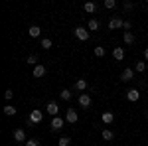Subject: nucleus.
<instances>
[{
    "mask_svg": "<svg viewBox=\"0 0 148 146\" xmlns=\"http://www.w3.org/2000/svg\"><path fill=\"white\" fill-rule=\"evenodd\" d=\"M42 119H44V111H40V109H34V111L30 112V123H32V124L42 123Z\"/></svg>",
    "mask_w": 148,
    "mask_h": 146,
    "instance_id": "1",
    "label": "nucleus"
},
{
    "mask_svg": "<svg viewBox=\"0 0 148 146\" xmlns=\"http://www.w3.org/2000/svg\"><path fill=\"white\" fill-rule=\"evenodd\" d=\"M89 30L87 28H75V38L81 40V42H85V40H89Z\"/></svg>",
    "mask_w": 148,
    "mask_h": 146,
    "instance_id": "2",
    "label": "nucleus"
},
{
    "mask_svg": "<svg viewBox=\"0 0 148 146\" xmlns=\"http://www.w3.org/2000/svg\"><path fill=\"white\" fill-rule=\"evenodd\" d=\"M77 119H79V114L75 112V109H67V112H65V121L71 124H75L77 123Z\"/></svg>",
    "mask_w": 148,
    "mask_h": 146,
    "instance_id": "3",
    "label": "nucleus"
},
{
    "mask_svg": "<svg viewBox=\"0 0 148 146\" xmlns=\"http://www.w3.org/2000/svg\"><path fill=\"white\" fill-rule=\"evenodd\" d=\"M63 124H65V121H63L61 117H53V119H51V128H53V130H61Z\"/></svg>",
    "mask_w": 148,
    "mask_h": 146,
    "instance_id": "4",
    "label": "nucleus"
},
{
    "mask_svg": "<svg viewBox=\"0 0 148 146\" xmlns=\"http://www.w3.org/2000/svg\"><path fill=\"white\" fill-rule=\"evenodd\" d=\"M46 111L49 112L51 117H57V114H59V105H57V103H47Z\"/></svg>",
    "mask_w": 148,
    "mask_h": 146,
    "instance_id": "5",
    "label": "nucleus"
},
{
    "mask_svg": "<svg viewBox=\"0 0 148 146\" xmlns=\"http://www.w3.org/2000/svg\"><path fill=\"white\" fill-rule=\"evenodd\" d=\"M126 99L130 103H136L138 99H140V93H138V89H130L128 93H126Z\"/></svg>",
    "mask_w": 148,
    "mask_h": 146,
    "instance_id": "6",
    "label": "nucleus"
},
{
    "mask_svg": "<svg viewBox=\"0 0 148 146\" xmlns=\"http://www.w3.org/2000/svg\"><path fill=\"white\" fill-rule=\"evenodd\" d=\"M79 105L83 109L91 107V95H79Z\"/></svg>",
    "mask_w": 148,
    "mask_h": 146,
    "instance_id": "7",
    "label": "nucleus"
},
{
    "mask_svg": "<svg viewBox=\"0 0 148 146\" xmlns=\"http://www.w3.org/2000/svg\"><path fill=\"white\" fill-rule=\"evenodd\" d=\"M116 28H123V20L121 18H111L109 20V30H116Z\"/></svg>",
    "mask_w": 148,
    "mask_h": 146,
    "instance_id": "8",
    "label": "nucleus"
},
{
    "mask_svg": "<svg viewBox=\"0 0 148 146\" xmlns=\"http://www.w3.org/2000/svg\"><path fill=\"white\" fill-rule=\"evenodd\" d=\"M132 77H134V71H132V69H128V67L123 69V73H121V79H123L125 83H126V81H130Z\"/></svg>",
    "mask_w": 148,
    "mask_h": 146,
    "instance_id": "9",
    "label": "nucleus"
},
{
    "mask_svg": "<svg viewBox=\"0 0 148 146\" xmlns=\"http://www.w3.org/2000/svg\"><path fill=\"white\" fill-rule=\"evenodd\" d=\"M101 119H103V123H105V124H111V123L114 121V114H113L111 111H105V112L101 114Z\"/></svg>",
    "mask_w": 148,
    "mask_h": 146,
    "instance_id": "10",
    "label": "nucleus"
},
{
    "mask_svg": "<svg viewBox=\"0 0 148 146\" xmlns=\"http://www.w3.org/2000/svg\"><path fill=\"white\" fill-rule=\"evenodd\" d=\"M14 140H16V142H28V140H26V132H24L22 128H18V130L14 132Z\"/></svg>",
    "mask_w": 148,
    "mask_h": 146,
    "instance_id": "11",
    "label": "nucleus"
},
{
    "mask_svg": "<svg viewBox=\"0 0 148 146\" xmlns=\"http://www.w3.org/2000/svg\"><path fill=\"white\" fill-rule=\"evenodd\" d=\"M113 57H114V59H119V61L125 59V47H114V49H113Z\"/></svg>",
    "mask_w": 148,
    "mask_h": 146,
    "instance_id": "12",
    "label": "nucleus"
},
{
    "mask_svg": "<svg viewBox=\"0 0 148 146\" xmlns=\"http://www.w3.org/2000/svg\"><path fill=\"white\" fill-rule=\"evenodd\" d=\"M44 75H46V65H36L34 67V77H44Z\"/></svg>",
    "mask_w": 148,
    "mask_h": 146,
    "instance_id": "13",
    "label": "nucleus"
},
{
    "mask_svg": "<svg viewBox=\"0 0 148 146\" xmlns=\"http://www.w3.org/2000/svg\"><path fill=\"white\" fill-rule=\"evenodd\" d=\"M87 30H89V32H97V30H99V20L91 18V20H89V24H87Z\"/></svg>",
    "mask_w": 148,
    "mask_h": 146,
    "instance_id": "14",
    "label": "nucleus"
},
{
    "mask_svg": "<svg viewBox=\"0 0 148 146\" xmlns=\"http://www.w3.org/2000/svg\"><path fill=\"white\" fill-rule=\"evenodd\" d=\"M87 89V81L85 79H77L75 81V91H85Z\"/></svg>",
    "mask_w": 148,
    "mask_h": 146,
    "instance_id": "15",
    "label": "nucleus"
},
{
    "mask_svg": "<svg viewBox=\"0 0 148 146\" xmlns=\"http://www.w3.org/2000/svg\"><path fill=\"white\" fill-rule=\"evenodd\" d=\"M83 8H85V12L93 14V12L97 10V4H95V2H85V6H83Z\"/></svg>",
    "mask_w": 148,
    "mask_h": 146,
    "instance_id": "16",
    "label": "nucleus"
},
{
    "mask_svg": "<svg viewBox=\"0 0 148 146\" xmlns=\"http://www.w3.org/2000/svg\"><path fill=\"white\" fill-rule=\"evenodd\" d=\"M28 34H30V38H38V36L42 34V30H40L38 26H32V28L28 30Z\"/></svg>",
    "mask_w": 148,
    "mask_h": 146,
    "instance_id": "17",
    "label": "nucleus"
},
{
    "mask_svg": "<svg viewBox=\"0 0 148 146\" xmlns=\"http://www.w3.org/2000/svg\"><path fill=\"white\" fill-rule=\"evenodd\" d=\"M4 114H8V117H14V114H16V109H14L12 105H6V107H4Z\"/></svg>",
    "mask_w": 148,
    "mask_h": 146,
    "instance_id": "18",
    "label": "nucleus"
},
{
    "mask_svg": "<svg viewBox=\"0 0 148 146\" xmlns=\"http://www.w3.org/2000/svg\"><path fill=\"white\" fill-rule=\"evenodd\" d=\"M103 138H105V140H113V138H114L113 130H109V128H105V130H103Z\"/></svg>",
    "mask_w": 148,
    "mask_h": 146,
    "instance_id": "19",
    "label": "nucleus"
},
{
    "mask_svg": "<svg viewBox=\"0 0 148 146\" xmlns=\"http://www.w3.org/2000/svg\"><path fill=\"white\" fill-rule=\"evenodd\" d=\"M57 144H59V146H69V144H71V138H69V136H61Z\"/></svg>",
    "mask_w": 148,
    "mask_h": 146,
    "instance_id": "20",
    "label": "nucleus"
},
{
    "mask_svg": "<svg viewBox=\"0 0 148 146\" xmlns=\"http://www.w3.org/2000/svg\"><path fill=\"white\" fill-rule=\"evenodd\" d=\"M125 44H134V36L130 34V32H125Z\"/></svg>",
    "mask_w": 148,
    "mask_h": 146,
    "instance_id": "21",
    "label": "nucleus"
},
{
    "mask_svg": "<svg viewBox=\"0 0 148 146\" xmlns=\"http://www.w3.org/2000/svg\"><path fill=\"white\" fill-rule=\"evenodd\" d=\"M134 69H136L138 73H142V71H146V63L144 61H138L136 65H134Z\"/></svg>",
    "mask_w": 148,
    "mask_h": 146,
    "instance_id": "22",
    "label": "nucleus"
},
{
    "mask_svg": "<svg viewBox=\"0 0 148 146\" xmlns=\"http://www.w3.org/2000/svg\"><path fill=\"white\" fill-rule=\"evenodd\" d=\"M95 56H97V57L105 56V47H103V45H97V47H95Z\"/></svg>",
    "mask_w": 148,
    "mask_h": 146,
    "instance_id": "23",
    "label": "nucleus"
},
{
    "mask_svg": "<svg viewBox=\"0 0 148 146\" xmlns=\"http://www.w3.org/2000/svg\"><path fill=\"white\" fill-rule=\"evenodd\" d=\"M61 99H63V101H69V99H71V91L63 89V91H61Z\"/></svg>",
    "mask_w": 148,
    "mask_h": 146,
    "instance_id": "24",
    "label": "nucleus"
},
{
    "mask_svg": "<svg viewBox=\"0 0 148 146\" xmlns=\"http://www.w3.org/2000/svg\"><path fill=\"white\" fill-rule=\"evenodd\" d=\"M42 47H44V49H49V47H51V40H49V38H44V40H42Z\"/></svg>",
    "mask_w": 148,
    "mask_h": 146,
    "instance_id": "25",
    "label": "nucleus"
},
{
    "mask_svg": "<svg viewBox=\"0 0 148 146\" xmlns=\"http://www.w3.org/2000/svg\"><path fill=\"white\" fill-rule=\"evenodd\" d=\"M114 6H116V2H114V0H105V8H109V10H113Z\"/></svg>",
    "mask_w": 148,
    "mask_h": 146,
    "instance_id": "26",
    "label": "nucleus"
},
{
    "mask_svg": "<svg viewBox=\"0 0 148 146\" xmlns=\"http://www.w3.org/2000/svg\"><path fill=\"white\" fill-rule=\"evenodd\" d=\"M12 97H14V93H12V89H8L6 93H4V99H6V101H12Z\"/></svg>",
    "mask_w": 148,
    "mask_h": 146,
    "instance_id": "27",
    "label": "nucleus"
},
{
    "mask_svg": "<svg viewBox=\"0 0 148 146\" xmlns=\"http://www.w3.org/2000/svg\"><path fill=\"white\" fill-rule=\"evenodd\" d=\"M26 146H40V142H38L36 138H30V140L26 142Z\"/></svg>",
    "mask_w": 148,
    "mask_h": 146,
    "instance_id": "28",
    "label": "nucleus"
},
{
    "mask_svg": "<svg viewBox=\"0 0 148 146\" xmlns=\"http://www.w3.org/2000/svg\"><path fill=\"white\" fill-rule=\"evenodd\" d=\"M36 61H38V57H36V56H28V63H30V65H34Z\"/></svg>",
    "mask_w": 148,
    "mask_h": 146,
    "instance_id": "29",
    "label": "nucleus"
},
{
    "mask_svg": "<svg viewBox=\"0 0 148 146\" xmlns=\"http://www.w3.org/2000/svg\"><path fill=\"white\" fill-rule=\"evenodd\" d=\"M130 26H132V24L128 22V20H125V22H123V28H125V30H130Z\"/></svg>",
    "mask_w": 148,
    "mask_h": 146,
    "instance_id": "30",
    "label": "nucleus"
},
{
    "mask_svg": "<svg viewBox=\"0 0 148 146\" xmlns=\"http://www.w3.org/2000/svg\"><path fill=\"white\" fill-rule=\"evenodd\" d=\"M144 59H146V61H148V47H146V49H144Z\"/></svg>",
    "mask_w": 148,
    "mask_h": 146,
    "instance_id": "31",
    "label": "nucleus"
},
{
    "mask_svg": "<svg viewBox=\"0 0 148 146\" xmlns=\"http://www.w3.org/2000/svg\"><path fill=\"white\" fill-rule=\"evenodd\" d=\"M146 119H148V111H146Z\"/></svg>",
    "mask_w": 148,
    "mask_h": 146,
    "instance_id": "32",
    "label": "nucleus"
}]
</instances>
